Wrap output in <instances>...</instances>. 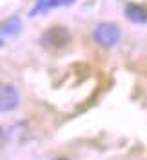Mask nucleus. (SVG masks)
Masks as SVG:
<instances>
[{
  "label": "nucleus",
  "mask_w": 147,
  "mask_h": 160,
  "mask_svg": "<svg viewBox=\"0 0 147 160\" xmlns=\"http://www.w3.org/2000/svg\"><path fill=\"white\" fill-rule=\"evenodd\" d=\"M124 15L133 24H145L147 22V8L140 6V4H127L124 9Z\"/></svg>",
  "instance_id": "nucleus-4"
},
{
  "label": "nucleus",
  "mask_w": 147,
  "mask_h": 160,
  "mask_svg": "<svg viewBox=\"0 0 147 160\" xmlns=\"http://www.w3.org/2000/svg\"><path fill=\"white\" fill-rule=\"evenodd\" d=\"M18 106H20L18 89L9 82H2L0 84V113H11Z\"/></svg>",
  "instance_id": "nucleus-3"
},
{
  "label": "nucleus",
  "mask_w": 147,
  "mask_h": 160,
  "mask_svg": "<svg viewBox=\"0 0 147 160\" xmlns=\"http://www.w3.org/2000/svg\"><path fill=\"white\" fill-rule=\"evenodd\" d=\"M55 160H69V158H66V157H58V158H55Z\"/></svg>",
  "instance_id": "nucleus-8"
},
{
  "label": "nucleus",
  "mask_w": 147,
  "mask_h": 160,
  "mask_svg": "<svg viewBox=\"0 0 147 160\" xmlns=\"http://www.w3.org/2000/svg\"><path fill=\"white\" fill-rule=\"evenodd\" d=\"M0 29L4 35H7V37H13V35H17L20 31V18L15 15V17H11L9 20H6L2 26H0Z\"/></svg>",
  "instance_id": "nucleus-6"
},
{
  "label": "nucleus",
  "mask_w": 147,
  "mask_h": 160,
  "mask_svg": "<svg viewBox=\"0 0 147 160\" xmlns=\"http://www.w3.org/2000/svg\"><path fill=\"white\" fill-rule=\"evenodd\" d=\"M69 42H71V33L62 26H53L42 35V46H46L49 49H62Z\"/></svg>",
  "instance_id": "nucleus-2"
},
{
  "label": "nucleus",
  "mask_w": 147,
  "mask_h": 160,
  "mask_svg": "<svg viewBox=\"0 0 147 160\" xmlns=\"http://www.w3.org/2000/svg\"><path fill=\"white\" fill-rule=\"evenodd\" d=\"M2 46H4V40L0 38V48H2Z\"/></svg>",
  "instance_id": "nucleus-9"
},
{
  "label": "nucleus",
  "mask_w": 147,
  "mask_h": 160,
  "mask_svg": "<svg viewBox=\"0 0 147 160\" xmlns=\"http://www.w3.org/2000/svg\"><path fill=\"white\" fill-rule=\"evenodd\" d=\"M6 144V133H4V129H2V126H0V148Z\"/></svg>",
  "instance_id": "nucleus-7"
},
{
  "label": "nucleus",
  "mask_w": 147,
  "mask_h": 160,
  "mask_svg": "<svg viewBox=\"0 0 147 160\" xmlns=\"http://www.w3.org/2000/svg\"><path fill=\"white\" fill-rule=\"evenodd\" d=\"M75 0H38L37 2V6L31 9V17H35V15H38V13H44V11H49L53 9V8H58V6H69V4H73Z\"/></svg>",
  "instance_id": "nucleus-5"
},
{
  "label": "nucleus",
  "mask_w": 147,
  "mask_h": 160,
  "mask_svg": "<svg viewBox=\"0 0 147 160\" xmlns=\"http://www.w3.org/2000/svg\"><path fill=\"white\" fill-rule=\"evenodd\" d=\"M120 37H122L120 28L116 24H113V22H102L93 31L95 42L98 46H102V48H115L120 42Z\"/></svg>",
  "instance_id": "nucleus-1"
}]
</instances>
